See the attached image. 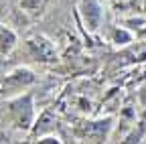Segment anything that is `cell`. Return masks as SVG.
Returning a JSON list of instances; mask_svg holds the SVG:
<instances>
[{"instance_id": "obj_1", "label": "cell", "mask_w": 146, "mask_h": 144, "mask_svg": "<svg viewBox=\"0 0 146 144\" xmlns=\"http://www.w3.org/2000/svg\"><path fill=\"white\" fill-rule=\"evenodd\" d=\"M8 110H10V118H12V122H14L16 128L29 130L31 126H33L35 110H33V96L31 94L12 100L10 106H8Z\"/></svg>"}, {"instance_id": "obj_2", "label": "cell", "mask_w": 146, "mask_h": 144, "mask_svg": "<svg viewBox=\"0 0 146 144\" xmlns=\"http://www.w3.org/2000/svg\"><path fill=\"white\" fill-rule=\"evenodd\" d=\"M27 55L33 61H41V63H53L57 59L55 47L45 39V37H33L27 41Z\"/></svg>"}, {"instance_id": "obj_4", "label": "cell", "mask_w": 146, "mask_h": 144, "mask_svg": "<svg viewBox=\"0 0 146 144\" xmlns=\"http://www.w3.org/2000/svg\"><path fill=\"white\" fill-rule=\"evenodd\" d=\"M81 14H83V23H85L87 31L94 33L102 27L104 12H102V6H100L98 0H83L81 2Z\"/></svg>"}, {"instance_id": "obj_5", "label": "cell", "mask_w": 146, "mask_h": 144, "mask_svg": "<svg viewBox=\"0 0 146 144\" xmlns=\"http://www.w3.org/2000/svg\"><path fill=\"white\" fill-rule=\"evenodd\" d=\"M110 128V118H106L104 122H89L85 128H83V138H87L89 142H104L106 134Z\"/></svg>"}, {"instance_id": "obj_3", "label": "cell", "mask_w": 146, "mask_h": 144, "mask_svg": "<svg viewBox=\"0 0 146 144\" xmlns=\"http://www.w3.org/2000/svg\"><path fill=\"white\" fill-rule=\"evenodd\" d=\"M35 81V75L29 69H16L6 77L0 79V94H12V92H21L23 87H29Z\"/></svg>"}, {"instance_id": "obj_7", "label": "cell", "mask_w": 146, "mask_h": 144, "mask_svg": "<svg viewBox=\"0 0 146 144\" xmlns=\"http://www.w3.org/2000/svg\"><path fill=\"white\" fill-rule=\"evenodd\" d=\"M14 43H16V35L6 27H0V55L2 57L8 55L14 47Z\"/></svg>"}, {"instance_id": "obj_8", "label": "cell", "mask_w": 146, "mask_h": 144, "mask_svg": "<svg viewBox=\"0 0 146 144\" xmlns=\"http://www.w3.org/2000/svg\"><path fill=\"white\" fill-rule=\"evenodd\" d=\"M39 142H61V140H57V138H53V136H45V138H41Z\"/></svg>"}, {"instance_id": "obj_6", "label": "cell", "mask_w": 146, "mask_h": 144, "mask_svg": "<svg viewBox=\"0 0 146 144\" xmlns=\"http://www.w3.org/2000/svg\"><path fill=\"white\" fill-rule=\"evenodd\" d=\"M47 4H49V0H21V4H18V6H21L23 12H27L29 16L36 19V16H41L45 12Z\"/></svg>"}]
</instances>
